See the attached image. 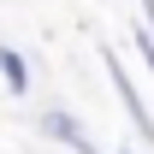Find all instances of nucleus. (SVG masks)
Segmentation results:
<instances>
[{"label":"nucleus","instance_id":"423d86ee","mask_svg":"<svg viewBox=\"0 0 154 154\" xmlns=\"http://www.w3.org/2000/svg\"><path fill=\"white\" fill-rule=\"evenodd\" d=\"M77 154H101V148H95V142H83V148H77Z\"/></svg>","mask_w":154,"mask_h":154},{"label":"nucleus","instance_id":"39448f33","mask_svg":"<svg viewBox=\"0 0 154 154\" xmlns=\"http://www.w3.org/2000/svg\"><path fill=\"white\" fill-rule=\"evenodd\" d=\"M142 24H148V30H154V0H142Z\"/></svg>","mask_w":154,"mask_h":154},{"label":"nucleus","instance_id":"20e7f679","mask_svg":"<svg viewBox=\"0 0 154 154\" xmlns=\"http://www.w3.org/2000/svg\"><path fill=\"white\" fill-rule=\"evenodd\" d=\"M136 54H142V65H148V77H154V30L148 24H136Z\"/></svg>","mask_w":154,"mask_h":154},{"label":"nucleus","instance_id":"7ed1b4c3","mask_svg":"<svg viewBox=\"0 0 154 154\" xmlns=\"http://www.w3.org/2000/svg\"><path fill=\"white\" fill-rule=\"evenodd\" d=\"M0 77H6L12 95H30V65H24V54L12 48V42H0Z\"/></svg>","mask_w":154,"mask_h":154},{"label":"nucleus","instance_id":"f03ea898","mask_svg":"<svg viewBox=\"0 0 154 154\" xmlns=\"http://www.w3.org/2000/svg\"><path fill=\"white\" fill-rule=\"evenodd\" d=\"M42 136H48V142H59V148H83V142H89V136H83V125H77V113H65V107H48V113H42Z\"/></svg>","mask_w":154,"mask_h":154},{"label":"nucleus","instance_id":"0eeeda50","mask_svg":"<svg viewBox=\"0 0 154 154\" xmlns=\"http://www.w3.org/2000/svg\"><path fill=\"white\" fill-rule=\"evenodd\" d=\"M119 154H136V148H119Z\"/></svg>","mask_w":154,"mask_h":154},{"label":"nucleus","instance_id":"f257e3e1","mask_svg":"<svg viewBox=\"0 0 154 154\" xmlns=\"http://www.w3.org/2000/svg\"><path fill=\"white\" fill-rule=\"evenodd\" d=\"M101 65H107V77H113V89H119V101H125V119H131V125H136V136H142V142L154 148V113L142 107V95H136V83H131V71L119 65V54H107Z\"/></svg>","mask_w":154,"mask_h":154}]
</instances>
